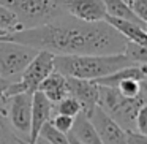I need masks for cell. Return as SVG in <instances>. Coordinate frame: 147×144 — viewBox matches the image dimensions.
I'll return each instance as SVG.
<instances>
[{
  "label": "cell",
  "instance_id": "obj_8",
  "mask_svg": "<svg viewBox=\"0 0 147 144\" xmlns=\"http://www.w3.org/2000/svg\"><path fill=\"white\" fill-rule=\"evenodd\" d=\"M65 13L82 22H100L106 19L101 0H63Z\"/></svg>",
  "mask_w": 147,
  "mask_h": 144
},
{
  "label": "cell",
  "instance_id": "obj_16",
  "mask_svg": "<svg viewBox=\"0 0 147 144\" xmlns=\"http://www.w3.org/2000/svg\"><path fill=\"white\" fill-rule=\"evenodd\" d=\"M122 54L131 62V65L134 67H144L147 65V46L144 45H138L133 41H127L125 49Z\"/></svg>",
  "mask_w": 147,
  "mask_h": 144
},
{
  "label": "cell",
  "instance_id": "obj_20",
  "mask_svg": "<svg viewBox=\"0 0 147 144\" xmlns=\"http://www.w3.org/2000/svg\"><path fill=\"white\" fill-rule=\"evenodd\" d=\"M38 138L45 139L46 143H49V144H68L67 135L62 133V131H59L51 122H46V124L41 127Z\"/></svg>",
  "mask_w": 147,
  "mask_h": 144
},
{
  "label": "cell",
  "instance_id": "obj_7",
  "mask_svg": "<svg viewBox=\"0 0 147 144\" xmlns=\"http://www.w3.org/2000/svg\"><path fill=\"white\" fill-rule=\"evenodd\" d=\"M87 117H89L90 124L95 128L101 144H127L125 130L119 127V125L115 124L108 114H105L98 106H95Z\"/></svg>",
  "mask_w": 147,
  "mask_h": 144
},
{
  "label": "cell",
  "instance_id": "obj_9",
  "mask_svg": "<svg viewBox=\"0 0 147 144\" xmlns=\"http://www.w3.org/2000/svg\"><path fill=\"white\" fill-rule=\"evenodd\" d=\"M67 87L68 95L79 103L84 114L89 116L98 103V86L93 81L67 78Z\"/></svg>",
  "mask_w": 147,
  "mask_h": 144
},
{
  "label": "cell",
  "instance_id": "obj_4",
  "mask_svg": "<svg viewBox=\"0 0 147 144\" xmlns=\"http://www.w3.org/2000/svg\"><path fill=\"white\" fill-rule=\"evenodd\" d=\"M54 71V54L46 51H38L33 60L26 67L21 78L16 82H11L3 90V100L16 93H33L38 90L40 84Z\"/></svg>",
  "mask_w": 147,
  "mask_h": 144
},
{
  "label": "cell",
  "instance_id": "obj_6",
  "mask_svg": "<svg viewBox=\"0 0 147 144\" xmlns=\"http://www.w3.org/2000/svg\"><path fill=\"white\" fill-rule=\"evenodd\" d=\"M5 114L14 133L29 143L30 119H32V93H16L5 101Z\"/></svg>",
  "mask_w": 147,
  "mask_h": 144
},
{
  "label": "cell",
  "instance_id": "obj_25",
  "mask_svg": "<svg viewBox=\"0 0 147 144\" xmlns=\"http://www.w3.org/2000/svg\"><path fill=\"white\" fill-rule=\"evenodd\" d=\"M125 138H127V144H147V136L136 130L125 131Z\"/></svg>",
  "mask_w": 147,
  "mask_h": 144
},
{
  "label": "cell",
  "instance_id": "obj_14",
  "mask_svg": "<svg viewBox=\"0 0 147 144\" xmlns=\"http://www.w3.org/2000/svg\"><path fill=\"white\" fill-rule=\"evenodd\" d=\"M70 131L82 144H101V141H100V138H98V135H96L93 125L90 124L89 117H87L82 111L73 119V125H71Z\"/></svg>",
  "mask_w": 147,
  "mask_h": 144
},
{
  "label": "cell",
  "instance_id": "obj_13",
  "mask_svg": "<svg viewBox=\"0 0 147 144\" xmlns=\"http://www.w3.org/2000/svg\"><path fill=\"white\" fill-rule=\"evenodd\" d=\"M123 79H138V81H146L147 79V65L144 67H127L122 70L115 71V73L109 74V76L100 78L95 79L93 82L96 86H103V87H117V84Z\"/></svg>",
  "mask_w": 147,
  "mask_h": 144
},
{
  "label": "cell",
  "instance_id": "obj_24",
  "mask_svg": "<svg viewBox=\"0 0 147 144\" xmlns=\"http://www.w3.org/2000/svg\"><path fill=\"white\" fill-rule=\"evenodd\" d=\"M136 131L147 135V105L142 106L136 114Z\"/></svg>",
  "mask_w": 147,
  "mask_h": 144
},
{
  "label": "cell",
  "instance_id": "obj_18",
  "mask_svg": "<svg viewBox=\"0 0 147 144\" xmlns=\"http://www.w3.org/2000/svg\"><path fill=\"white\" fill-rule=\"evenodd\" d=\"M55 111V114H62V116H68V117H76L82 109L81 105L73 98V97L67 95L65 98H62L60 101H57L55 105H52V112Z\"/></svg>",
  "mask_w": 147,
  "mask_h": 144
},
{
  "label": "cell",
  "instance_id": "obj_1",
  "mask_svg": "<svg viewBox=\"0 0 147 144\" xmlns=\"http://www.w3.org/2000/svg\"><path fill=\"white\" fill-rule=\"evenodd\" d=\"M0 41L18 43L54 55H112L122 54L127 40L108 22H82L62 14L48 24L22 29L0 37Z\"/></svg>",
  "mask_w": 147,
  "mask_h": 144
},
{
  "label": "cell",
  "instance_id": "obj_5",
  "mask_svg": "<svg viewBox=\"0 0 147 144\" xmlns=\"http://www.w3.org/2000/svg\"><path fill=\"white\" fill-rule=\"evenodd\" d=\"M38 51L18 43L0 41V78L8 84L16 82Z\"/></svg>",
  "mask_w": 147,
  "mask_h": 144
},
{
  "label": "cell",
  "instance_id": "obj_22",
  "mask_svg": "<svg viewBox=\"0 0 147 144\" xmlns=\"http://www.w3.org/2000/svg\"><path fill=\"white\" fill-rule=\"evenodd\" d=\"M51 122L59 131L67 135L68 131L71 130V125H73V117H68V116H62V114H55L51 117Z\"/></svg>",
  "mask_w": 147,
  "mask_h": 144
},
{
  "label": "cell",
  "instance_id": "obj_21",
  "mask_svg": "<svg viewBox=\"0 0 147 144\" xmlns=\"http://www.w3.org/2000/svg\"><path fill=\"white\" fill-rule=\"evenodd\" d=\"M0 30H3L7 33H13V32H18V30H22L18 18L10 10H7L3 7H0Z\"/></svg>",
  "mask_w": 147,
  "mask_h": 144
},
{
  "label": "cell",
  "instance_id": "obj_15",
  "mask_svg": "<svg viewBox=\"0 0 147 144\" xmlns=\"http://www.w3.org/2000/svg\"><path fill=\"white\" fill-rule=\"evenodd\" d=\"M101 2L106 8V16L115 18V19L130 21V22H134V24H138V26L146 29L147 22L141 21L139 18L133 13V10L130 8V5H128L125 0H101Z\"/></svg>",
  "mask_w": 147,
  "mask_h": 144
},
{
  "label": "cell",
  "instance_id": "obj_23",
  "mask_svg": "<svg viewBox=\"0 0 147 144\" xmlns=\"http://www.w3.org/2000/svg\"><path fill=\"white\" fill-rule=\"evenodd\" d=\"M127 3L141 21L147 22V0H127Z\"/></svg>",
  "mask_w": 147,
  "mask_h": 144
},
{
  "label": "cell",
  "instance_id": "obj_11",
  "mask_svg": "<svg viewBox=\"0 0 147 144\" xmlns=\"http://www.w3.org/2000/svg\"><path fill=\"white\" fill-rule=\"evenodd\" d=\"M38 90L52 103L55 105L57 101H60L62 98L68 95V87H67V78L63 74L57 73V71H52L49 73V76L40 84Z\"/></svg>",
  "mask_w": 147,
  "mask_h": 144
},
{
  "label": "cell",
  "instance_id": "obj_26",
  "mask_svg": "<svg viewBox=\"0 0 147 144\" xmlns=\"http://www.w3.org/2000/svg\"><path fill=\"white\" fill-rule=\"evenodd\" d=\"M67 139H68V144H82L73 133H71V131H68V133H67Z\"/></svg>",
  "mask_w": 147,
  "mask_h": 144
},
{
  "label": "cell",
  "instance_id": "obj_12",
  "mask_svg": "<svg viewBox=\"0 0 147 144\" xmlns=\"http://www.w3.org/2000/svg\"><path fill=\"white\" fill-rule=\"evenodd\" d=\"M105 22H108L115 32H119L122 37H123L127 41H133L138 43V45H144L147 46V32L144 27L138 26L134 22H130V21H123V19H115V18H109L106 16Z\"/></svg>",
  "mask_w": 147,
  "mask_h": 144
},
{
  "label": "cell",
  "instance_id": "obj_2",
  "mask_svg": "<svg viewBox=\"0 0 147 144\" xmlns=\"http://www.w3.org/2000/svg\"><path fill=\"white\" fill-rule=\"evenodd\" d=\"M127 67H134L123 54L112 55H54V70L65 78L95 81Z\"/></svg>",
  "mask_w": 147,
  "mask_h": 144
},
{
  "label": "cell",
  "instance_id": "obj_3",
  "mask_svg": "<svg viewBox=\"0 0 147 144\" xmlns=\"http://www.w3.org/2000/svg\"><path fill=\"white\" fill-rule=\"evenodd\" d=\"M146 101V89L134 98H127V97H122L114 87L98 86V103H96V106L125 131L136 130V114L142 106L147 105Z\"/></svg>",
  "mask_w": 147,
  "mask_h": 144
},
{
  "label": "cell",
  "instance_id": "obj_10",
  "mask_svg": "<svg viewBox=\"0 0 147 144\" xmlns=\"http://www.w3.org/2000/svg\"><path fill=\"white\" fill-rule=\"evenodd\" d=\"M52 117V103L43 95L40 90L32 93V119H30V135L29 143L33 144L38 139V135L41 127L49 122Z\"/></svg>",
  "mask_w": 147,
  "mask_h": 144
},
{
  "label": "cell",
  "instance_id": "obj_17",
  "mask_svg": "<svg viewBox=\"0 0 147 144\" xmlns=\"http://www.w3.org/2000/svg\"><path fill=\"white\" fill-rule=\"evenodd\" d=\"M26 141H22L14 130L11 128L10 122L7 119L5 109H0V144H24Z\"/></svg>",
  "mask_w": 147,
  "mask_h": 144
},
{
  "label": "cell",
  "instance_id": "obj_27",
  "mask_svg": "<svg viewBox=\"0 0 147 144\" xmlns=\"http://www.w3.org/2000/svg\"><path fill=\"white\" fill-rule=\"evenodd\" d=\"M125 2H127V0H125Z\"/></svg>",
  "mask_w": 147,
  "mask_h": 144
},
{
  "label": "cell",
  "instance_id": "obj_19",
  "mask_svg": "<svg viewBox=\"0 0 147 144\" xmlns=\"http://www.w3.org/2000/svg\"><path fill=\"white\" fill-rule=\"evenodd\" d=\"M117 92L122 97L127 98H134L138 97L144 89H146V81H138V79H123L117 84Z\"/></svg>",
  "mask_w": 147,
  "mask_h": 144
}]
</instances>
